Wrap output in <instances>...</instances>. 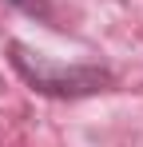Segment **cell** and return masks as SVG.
Returning a JSON list of instances; mask_svg holds the SVG:
<instances>
[{
    "instance_id": "1",
    "label": "cell",
    "mask_w": 143,
    "mask_h": 147,
    "mask_svg": "<svg viewBox=\"0 0 143 147\" xmlns=\"http://www.w3.org/2000/svg\"><path fill=\"white\" fill-rule=\"evenodd\" d=\"M8 64L16 68L24 84L40 96H52V99H84V96H95L111 84V72L107 68H92V64H52L44 60L40 52H32L28 44L12 40L8 44Z\"/></svg>"
},
{
    "instance_id": "2",
    "label": "cell",
    "mask_w": 143,
    "mask_h": 147,
    "mask_svg": "<svg viewBox=\"0 0 143 147\" xmlns=\"http://www.w3.org/2000/svg\"><path fill=\"white\" fill-rule=\"evenodd\" d=\"M12 8H20L24 16H36V20H52V4L48 0H4Z\"/></svg>"
}]
</instances>
